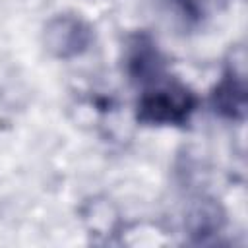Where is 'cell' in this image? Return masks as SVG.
I'll use <instances>...</instances> for the list:
<instances>
[{"label": "cell", "mask_w": 248, "mask_h": 248, "mask_svg": "<svg viewBox=\"0 0 248 248\" xmlns=\"http://www.w3.org/2000/svg\"><path fill=\"white\" fill-rule=\"evenodd\" d=\"M192 99L184 89L165 87L143 97L140 116L149 122H180L188 116Z\"/></svg>", "instance_id": "cell-1"}, {"label": "cell", "mask_w": 248, "mask_h": 248, "mask_svg": "<svg viewBox=\"0 0 248 248\" xmlns=\"http://www.w3.org/2000/svg\"><path fill=\"white\" fill-rule=\"evenodd\" d=\"M87 41V31L81 27L76 19H56L48 27V43L50 48H54L58 54L66 56L70 52H76L79 46H83Z\"/></svg>", "instance_id": "cell-2"}]
</instances>
